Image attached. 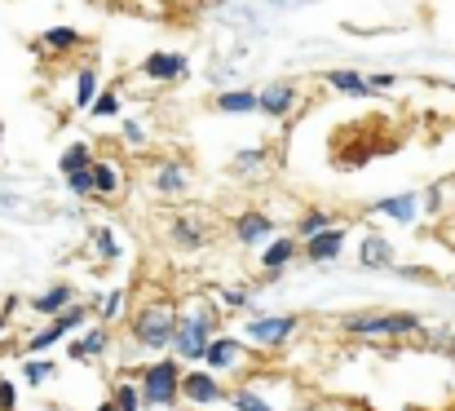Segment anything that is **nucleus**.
Returning <instances> with one entry per match:
<instances>
[{
	"label": "nucleus",
	"instance_id": "42",
	"mask_svg": "<svg viewBox=\"0 0 455 411\" xmlns=\"http://www.w3.org/2000/svg\"><path fill=\"white\" fill-rule=\"evenodd\" d=\"M4 327H9V314H4V310H0V332H4Z\"/></svg>",
	"mask_w": 455,
	"mask_h": 411
},
{
	"label": "nucleus",
	"instance_id": "12",
	"mask_svg": "<svg viewBox=\"0 0 455 411\" xmlns=\"http://www.w3.org/2000/svg\"><path fill=\"white\" fill-rule=\"evenodd\" d=\"M93 195L98 199H120L124 195V168L116 159H93Z\"/></svg>",
	"mask_w": 455,
	"mask_h": 411
},
{
	"label": "nucleus",
	"instance_id": "18",
	"mask_svg": "<svg viewBox=\"0 0 455 411\" xmlns=\"http://www.w3.org/2000/svg\"><path fill=\"white\" fill-rule=\"evenodd\" d=\"M36 49H40V53H58V58H62V53H76V49H80V31H76V27H49V31L36 36Z\"/></svg>",
	"mask_w": 455,
	"mask_h": 411
},
{
	"label": "nucleus",
	"instance_id": "43",
	"mask_svg": "<svg viewBox=\"0 0 455 411\" xmlns=\"http://www.w3.org/2000/svg\"><path fill=\"white\" fill-rule=\"evenodd\" d=\"M447 354H455V336H451V341H447Z\"/></svg>",
	"mask_w": 455,
	"mask_h": 411
},
{
	"label": "nucleus",
	"instance_id": "39",
	"mask_svg": "<svg viewBox=\"0 0 455 411\" xmlns=\"http://www.w3.org/2000/svg\"><path fill=\"white\" fill-rule=\"evenodd\" d=\"M425 204H429V208H438V204H443V190H438V186H434V190H425Z\"/></svg>",
	"mask_w": 455,
	"mask_h": 411
},
{
	"label": "nucleus",
	"instance_id": "37",
	"mask_svg": "<svg viewBox=\"0 0 455 411\" xmlns=\"http://www.w3.org/2000/svg\"><path fill=\"white\" fill-rule=\"evenodd\" d=\"M261 159H266V150H261V146H252V150H243V155L235 159V168H252V164H261Z\"/></svg>",
	"mask_w": 455,
	"mask_h": 411
},
{
	"label": "nucleus",
	"instance_id": "36",
	"mask_svg": "<svg viewBox=\"0 0 455 411\" xmlns=\"http://www.w3.org/2000/svg\"><path fill=\"white\" fill-rule=\"evenodd\" d=\"M13 407H18V390H13V381H0V411Z\"/></svg>",
	"mask_w": 455,
	"mask_h": 411
},
{
	"label": "nucleus",
	"instance_id": "25",
	"mask_svg": "<svg viewBox=\"0 0 455 411\" xmlns=\"http://www.w3.org/2000/svg\"><path fill=\"white\" fill-rule=\"evenodd\" d=\"M331 226H336V217H331V213L309 208V213H301V222H297V244L314 239V235H323V230H331Z\"/></svg>",
	"mask_w": 455,
	"mask_h": 411
},
{
	"label": "nucleus",
	"instance_id": "32",
	"mask_svg": "<svg viewBox=\"0 0 455 411\" xmlns=\"http://www.w3.org/2000/svg\"><path fill=\"white\" fill-rule=\"evenodd\" d=\"M67 181V190L76 195V199H89L93 195V173H71V177H62Z\"/></svg>",
	"mask_w": 455,
	"mask_h": 411
},
{
	"label": "nucleus",
	"instance_id": "20",
	"mask_svg": "<svg viewBox=\"0 0 455 411\" xmlns=\"http://www.w3.org/2000/svg\"><path fill=\"white\" fill-rule=\"evenodd\" d=\"M155 195H164V199H177V195H186V168L181 164H159L151 177Z\"/></svg>",
	"mask_w": 455,
	"mask_h": 411
},
{
	"label": "nucleus",
	"instance_id": "33",
	"mask_svg": "<svg viewBox=\"0 0 455 411\" xmlns=\"http://www.w3.org/2000/svg\"><path fill=\"white\" fill-rule=\"evenodd\" d=\"M124 301H129V292H124V287H111L107 301H102V323H111V318L124 310Z\"/></svg>",
	"mask_w": 455,
	"mask_h": 411
},
{
	"label": "nucleus",
	"instance_id": "23",
	"mask_svg": "<svg viewBox=\"0 0 455 411\" xmlns=\"http://www.w3.org/2000/svg\"><path fill=\"white\" fill-rule=\"evenodd\" d=\"M221 116H252L257 111V93H248V89H230V93H217V102H212Z\"/></svg>",
	"mask_w": 455,
	"mask_h": 411
},
{
	"label": "nucleus",
	"instance_id": "40",
	"mask_svg": "<svg viewBox=\"0 0 455 411\" xmlns=\"http://www.w3.org/2000/svg\"><path fill=\"white\" fill-rule=\"evenodd\" d=\"M13 208H18V199L13 195H0V213H13Z\"/></svg>",
	"mask_w": 455,
	"mask_h": 411
},
{
	"label": "nucleus",
	"instance_id": "17",
	"mask_svg": "<svg viewBox=\"0 0 455 411\" xmlns=\"http://www.w3.org/2000/svg\"><path fill=\"white\" fill-rule=\"evenodd\" d=\"M168 235H172V244H177V248H199V244L208 239V222H204V217H195V213H181V217H172Z\"/></svg>",
	"mask_w": 455,
	"mask_h": 411
},
{
	"label": "nucleus",
	"instance_id": "41",
	"mask_svg": "<svg viewBox=\"0 0 455 411\" xmlns=\"http://www.w3.org/2000/svg\"><path fill=\"white\" fill-rule=\"evenodd\" d=\"M93 411H116V403H111V399H107V403H98V407Z\"/></svg>",
	"mask_w": 455,
	"mask_h": 411
},
{
	"label": "nucleus",
	"instance_id": "6",
	"mask_svg": "<svg viewBox=\"0 0 455 411\" xmlns=\"http://www.w3.org/2000/svg\"><path fill=\"white\" fill-rule=\"evenodd\" d=\"M297 327H301L297 314H261V318H252V323L243 327V341H248V345H261V350H275V345L292 341Z\"/></svg>",
	"mask_w": 455,
	"mask_h": 411
},
{
	"label": "nucleus",
	"instance_id": "1",
	"mask_svg": "<svg viewBox=\"0 0 455 411\" xmlns=\"http://www.w3.org/2000/svg\"><path fill=\"white\" fill-rule=\"evenodd\" d=\"M212 327H217V310L212 305H190L186 314H177V336H172V359L181 363H199L208 341H212Z\"/></svg>",
	"mask_w": 455,
	"mask_h": 411
},
{
	"label": "nucleus",
	"instance_id": "22",
	"mask_svg": "<svg viewBox=\"0 0 455 411\" xmlns=\"http://www.w3.org/2000/svg\"><path fill=\"white\" fill-rule=\"evenodd\" d=\"M327 85H331L336 93H349V98H371V89H367V76H358V71H349V67H336V71H327Z\"/></svg>",
	"mask_w": 455,
	"mask_h": 411
},
{
	"label": "nucleus",
	"instance_id": "15",
	"mask_svg": "<svg viewBox=\"0 0 455 411\" xmlns=\"http://www.w3.org/2000/svg\"><path fill=\"white\" fill-rule=\"evenodd\" d=\"M292 257H297V235H275L266 248H261V270L266 274H279L292 266Z\"/></svg>",
	"mask_w": 455,
	"mask_h": 411
},
{
	"label": "nucleus",
	"instance_id": "10",
	"mask_svg": "<svg viewBox=\"0 0 455 411\" xmlns=\"http://www.w3.org/2000/svg\"><path fill=\"white\" fill-rule=\"evenodd\" d=\"M345 239H349V222H345V226H331V230H323V235H314V239H305V257H309L314 266H327V262H336V257L345 253Z\"/></svg>",
	"mask_w": 455,
	"mask_h": 411
},
{
	"label": "nucleus",
	"instance_id": "19",
	"mask_svg": "<svg viewBox=\"0 0 455 411\" xmlns=\"http://www.w3.org/2000/svg\"><path fill=\"white\" fill-rule=\"evenodd\" d=\"M107 345H111V336H107V327H89L84 336H76V341H71V350H67V359H71V363H89V359H98V354H107Z\"/></svg>",
	"mask_w": 455,
	"mask_h": 411
},
{
	"label": "nucleus",
	"instance_id": "16",
	"mask_svg": "<svg viewBox=\"0 0 455 411\" xmlns=\"http://www.w3.org/2000/svg\"><path fill=\"white\" fill-rule=\"evenodd\" d=\"M376 213H380V217H389V222H398V226H411V222H416V213H420V195H416V190L389 195V199H380V204H376Z\"/></svg>",
	"mask_w": 455,
	"mask_h": 411
},
{
	"label": "nucleus",
	"instance_id": "7",
	"mask_svg": "<svg viewBox=\"0 0 455 411\" xmlns=\"http://www.w3.org/2000/svg\"><path fill=\"white\" fill-rule=\"evenodd\" d=\"M243 363H248V341H239V336H212L204 350V372H212V376L239 372Z\"/></svg>",
	"mask_w": 455,
	"mask_h": 411
},
{
	"label": "nucleus",
	"instance_id": "24",
	"mask_svg": "<svg viewBox=\"0 0 455 411\" xmlns=\"http://www.w3.org/2000/svg\"><path fill=\"white\" fill-rule=\"evenodd\" d=\"M358 262H363V266H371V270H376V266H389V262H394V244H389V239H380V235H367V239H363V248H358Z\"/></svg>",
	"mask_w": 455,
	"mask_h": 411
},
{
	"label": "nucleus",
	"instance_id": "2",
	"mask_svg": "<svg viewBox=\"0 0 455 411\" xmlns=\"http://www.w3.org/2000/svg\"><path fill=\"white\" fill-rule=\"evenodd\" d=\"M181 359H155L142 367V376H138V390H142V407H172V403H181Z\"/></svg>",
	"mask_w": 455,
	"mask_h": 411
},
{
	"label": "nucleus",
	"instance_id": "8",
	"mask_svg": "<svg viewBox=\"0 0 455 411\" xmlns=\"http://www.w3.org/2000/svg\"><path fill=\"white\" fill-rule=\"evenodd\" d=\"M221 399H226V390H221V381H217L212 372H204V367L181 372V403H190V407H212V403H221Z\"/></svg>",
	"mask_w": 455,
	"mask_h": 411
},
{
	"label": "nucleus",
	"instance_id": "35",
	"mask_svg": "<svg viewBox=\"0 0 455 411\" xmlns=\"http://www.w3.org/2000/svg\"><path fill=\"white\" fill-rule=\"evenodd\" d=\"M221 301H226L230 310H243V305H248V292H243V287H221Z\"/></svg>",
	"mask_w": 455,
	"mask_h": 411
},
{
	"label": "nucleus",
	"instance_id": "26",
	"mask_svg": "<svg viewBox=\"0 0 455 411\" xmlns=\"http://www.w3.org/2000/svg\"><path fill=\"white\" fill-rule=\"evenodd\" d=\"M93 98H98V67H80L76 71V107L89 111Z\"/></svg>",
	"mask_w": 455,
	"mask_h": 411
},
{
	"label": "nucleus",
	"instance_id": "30",
	"mask_svg": "<svg viewBox=\"0 0 455 411\" xmlns=\"http://www.w3.org/2000/svg\"><path fill=\"white\" fill-rule=\"evenodd\" d=\"M53 372H58V363H49V359H27V363H22V376H27V385H44Z\"/></svg>",
	"mask_w": 455,
	"mask_h": 411
},
{
	"label": "nucleus",
	"instance_id": "34",
	"mask_svg": "<svg viewBox=\"0 0 455 411\" xmlns=\"http://www.w3.org/2000/svg\"><path fill=\"white\" fill-rule=\"evenodd\" d=\"M394 85H398V76H389V71L367 76V89H371V93H385V89H394Z\"/></svg>",
	"mask_w": 455,
	"mask_h": 411
},
{
	"label": "nucleus",
	"instance_id": "5",
	"mask_svg": "<svg viewBox=\"0 0 455 411\" xmlns=\"http://www.w3.org/2000/svg\"><path fill=\"white\" fill-rule=\"evenodd\" d=\"M89 323V305H71V310H62V314H53L40 332H31L27 336V354H44L49 345H58L62 336H71L76 327H84Z\"/></svg>",
	"mask_w": 455,
	"mask_h": 411
},
{
	"label": "nucleus",
	"instance_id": "28",
	"mask_svg": "<svg viewBox=\"0 0 455 411\" xmlns=\"http://www.w3.org/2000/svg\"><path fill=\"white\" fill-rule=\"evenodd\" d=\"M111 403H116V411H142V390H138V381H120L116 394H111Z\"/></svg>",
	"mask_w": 455,
	"mask_h": 411
},
{
	"label": "nucleus",
	"instance_id": "27",
	"mask_svg": "<svg viewBox=\"0 0 455 411\" xmlns=\"http://www.w3.org/2000/svg\"><path fill=\"white\" fill-rule=\"evenodd\" d=\"M226 403H230L235 411H275V403H266L257 390H230Z\"/></svg>",
	"mask_w": 455,
	"mask_h": 411
},
{
	"label": "nucleus",
	"instance_id": "3",
	"mask_svg": "<svg viewBox=\"0 0 455 411\" xmlns=\"http://www.w3.org/2000/svg\"><path fill=\"white\" fill-rule=\"evenodd\" d=\"M133 341L142 345V350H172V336H177V305L172 301H151V305H142L138 314H133Z\"/></svg>",
	"mask_w": 455,
	"mask_h": 411
},
{
	"label": "nucleus",
	"instance_id": "4",
	"mask_svg": "<svg viewBox=\"0 0 455 411\" xmlns=\"http://www.w3.org/2000/svg\"><path fill=\"white\" fill-rule=\"evenodd\" d=\"M340 327H345L349 336L385 341V336H416V332H420V318H416V314H345Z\"/></svg>",
	"mask_w": 455,
	"mask_h": 411
},
{
	"label": "nucleus",
	"instance_id": "29",
	"mask_svg": "<svg viewBox=\"0 0 455 411\" xmlns=\"http://www.w3.org/2000/svg\"><path fill=\"white\" fill-rule=\"evenodd\" d=\"M89 116H93V120H111V116H120V93H116V89H102V93L93 98Z\"/></svg>",
	"mask_w": 455,
	"mask_h": 411
},
{
	"label": "nucleus",
	"instance_id": "13",
	"mask_svg": "<svg viewBox=\"0 0 455 411\" xmlns=\"http://www.w3.org/2000/svg\"><path fill=\"white\" fill-rule=\"evenodd\" d=\"M230 230H235L239 244H270L275 239V222L266 213H239Z\"/></svg>",
	"mask_w": 455,
	"mask_h": 411
},
{
	"label": "nucleus",
	"instance_id": "9",
	"mask_svg": "<svg viewBox=\"0 0 455 411\" xmlns=\"http://www.w3.org/2000/svg\"><path fill=\"white\" fill-rule=\"evenodd\" d=\"M292 107H297V85H292V80H270V85L257 93V111H261V116L283 120V116H292Z\"/></svg>",
	"mask_w": 455,
	"mask_h": 411
},
{
	"label": "nucleus",
	"instance_id": "11",
	"mask_svg": "<svg viewBox=\"0 0 455 411\" xmlns=\"http://www.w3.org/2000/svg\"><path fill=\"white\" fill-rule=\"evenodd\" d=\"M142 76L155 80V85H172V80L186 76V58L172 53V49H155V53H147V62H142Z\"/></svg>",
	"mask_w": 455,
	"mask_h": 411
},
{
	"label": "nucleus",
	"instance_id": "38",
	"mask_svg": "<svg viewBox=\"0 0 455 411\" xmlns=\"http://www.w3.org/2000/svg\"><path fill=\"white\" fill-rule=\"evenodd\" d=\"M124 141H133V146H142V141H147V129H142L138 120H124Z\"/></svg>",
	"mask_w": 455,
	"mask_h": 411
},
{
	"label": "nucleus",
	"instance_id": "31",
	"mask_svg": "<svg viewBox=\"0 0 455 411\" xmlns=\"http://www.w3.org/2000/svg\"><path fill=\"white\" fill-rule=\"evenodd\" d=\"M93 248L102 253V262H116V257H120V244H116V235H111L107 226H98V230H93Z\"/></svg>",
	"mask_w": 455,
	"mask_h": 411
},
{
	"label": "nucleus",
	"instance_id": "21",
	"mask_svg": "<svg viewBox=\"0 0 455 411\" xmlns=\"http://www.w3.org/2000/svg\"><path fill=\"white\" fill-rule=\"evenodd\" d=\"M93 159H98V155H93L89 141H71V146L58 155V173H62V177H71V173H89Z\"/></svg>",
	"mask_w": 455,
	"mask_h": 411
},
{
	"label": "nucleus",
	"instance_id": "14",
	"mask_svg": "<svg viewBox=\"0 0 455 411\" xmlns=\"http://www.w3.org/2000/svg\"><path fill=\"white\" fill-rule=\"evenodd\" d=\"M71 305H76V287H71V283H53V287H44V292L31 296V310L44 314V318H53V314L71 310Z\"/></svg>",
	"mask_w": 455,
	"mask_h": 411
}]
</instances>
